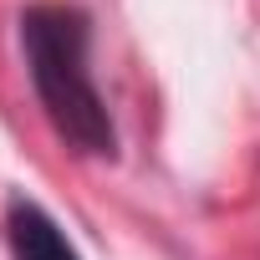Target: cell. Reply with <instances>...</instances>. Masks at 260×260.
Returning a JSON list of instances; mask_svg holds the SVG:
<instances>
[{"label":"cell","mask_w":260,"mask_h":260,"mask_svg":"<svg viewBox=\"0 0 260 260\" xmlns=\"http://www.w3.org/2000/svg\"><path fill=\"white\" fill-rule=\"evenodd\" d=\"M87 41H92V31L77 6H31L21 16V51H26V67H31V82H36V97H41L51 127L77 153L112 158L117 127L92 82Z\"/></svg>","instance_id":"cell-1"},{"label":"cell","mask_w":260,"mask_h":260,"mask_svg":"<svg viewBox=\"0 0 260 260\" xmlns=\"http://www.w3.org/2000/svg\"><path fill=\"white\" fill-rule=\"evenodd\" d=\"M6 230H11V255L16 260H82L72 250V240L61 235V224L31 199H11Z\"/></svg>","instance_id":"cell-2"}]
</instances>
